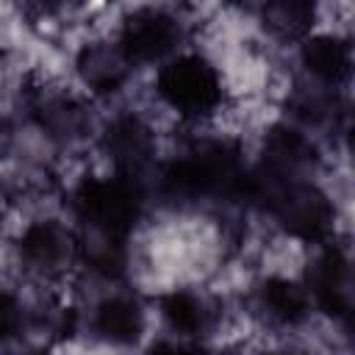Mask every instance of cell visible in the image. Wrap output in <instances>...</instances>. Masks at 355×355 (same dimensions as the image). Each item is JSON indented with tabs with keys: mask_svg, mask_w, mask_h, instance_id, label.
Masks as SVG:
<instances>
[{
	"mask_svg": "<svg viewBox=\"0 0 355 355\" xmlns=\"http://www.w3.org/2000/svg\"><path fill=\"white\" fill-rule=\"evenodd\" d=\"M158 191L172 202H247L250 169L227 139H197L178 158L155 166Z\"/></svg>",
	"mask_w": 355,
	"mask_h": 355,
	"instance_id": "obj_1",
	"label": "cell"
},
{
	"mask_svg": "<svg viewBox=\"0 0 355 355\" xmlns=\"http://www.w3.org/2000/svg\"><path fill=\"white\" fill-rule=\"evenodd\" d=\"M72 211L80 225L130 236L144 211V183L119 172L83 178L72 191Z\"/></svg>",
	"mask_w": 355,
	"mask_h": 355,
	"instance_id": "obj_2",
	"label": "cell"
},
{
	"mask_svg": "<svg viewBox=\"0 0 355 355\" xmlns=\"http://www.w3.org/2000/svg\"><path fill=\"white\" fill-rule=\"evenodd\" d=\"M155 94L183 119L211 116L225 100L219 69L194 53L172 55L164 61L155 75Z\"/></svg>",
	"mask_w": 355,
	"mask_h": 355,
	"instance_id": "obj_3",
	"label": "cell"
},
{
	"mask_svg": "<svg viewBox=\"0 0 355 355\" xmlns=\"http://www.w3.org/2000/svg\"><path fill=\"white\" fill-rule=\"evenodd\" d=\"M305 288L311 294V302L338 324L349 327L355 313V277L349 255L341 244L324 241L319 255L313 258L308 269Z\"/></svg>",
	"mask_w": 355,
	"mask_h": 355,
	"instance_id": "obj_4",
	"label": "cell"
},
{
	"mask_svg": "<svg viewBox=\"0 0 355 355\" xmlns=\"http://www.w3.org/2000/svg\"><path fill=\"white\" fill-rule=\"evenodd\" d=\"M116 42L133 64H158L172 58L180 47L183 25L164 6H139L122 19Z\"/></svg>",
	"mask_w": 355,
	"mask_h": 355,
	"instance_id": "obj_5",
	"label": "cell"
},
{
	"mask_svg": "<svg viewBox=\"0 0 355 355\" xmlns=\"http://www.w3.org/2000/svg\"><path fill=\"white\" fill-rule=\"evenodd\" d=\"M100 144L114 172L136 178L139 183H144V178L155 172V136L141 116L136 114L114 116Z\"/></svg>",
	"mask_w": 355,
	"mask_h": 355,
	"instance_id": "obj_6",
	"label": "cell"
},
{
	"mask_svg": "<svg viewBox=\"0 0 355 355\" xmlns=\"http://www.w3.org/2000/svg\"><path fill=\"white\" fill-rule=\"evenodd\" d=\"M19 261L42 277H58L69 269L75 258V230L55 219L31 222L19 236Z\"/></svg>",
	"mask_w": 355,
	"mask_h": 355,
	"instance_id": "obj_7",
	"label": "cell"
},
{
	"mask_svg": "<svg viewBox=\"0 0 355 355\" xmlns=\"http://www.w3.org/2000/svg\"><path fill=\"white\" fill-rule=\"evenodd\" d=\"M78 80L97 97L116 94L133 75V61L119 42H89L75 55Z\"/></svg>",
	"mask_w": 355,
	"mask_h": 355,
	"instance_id": "obj_8",
	"label": "cell"
},
{
	"mask_svg": "<svg viewBox=\"0 0 355 355\" xmlns=\"http://www.w3.org/2000/svg\"><path fill=\"white\" fill-rule=\"evenodd\" d=\"M316 161H319V150L300 125L277 122L266 130L263 158L258 164L261 169L280 178H308Z\"/></svg>",
	"mask_w": 355,
	"mask_h": 355,
	"instance_id": "obj_9",
	"label": "cell"
},
{
	"mask_svg": "<svg viewBox=\"0 0 355 355\" xmlns=\"http://www.w3.org/2000/svg\"><path fill=\"white\" fill-rule=\"evenodd\" d=\"M28 108H31V116L39 125V130H44V136H50L53 141L72 144L86 136L89 116H86L83 105L67 92L39 86L31 92Z\"/></svg>",
	"mask_w": 355,
	"mask_h": 355,
	"instance_id": "obj_10",
	"label": "cell"
},
{
	"mask_svg": "<svg viewBox=\"0 0 355 355\" xmlns=\"http://www.w3.org/2000/svg\"><path fill=\"white\" fill-rule=\"evenodd\" d=\"M311 294L305 283H297L283 275H269L255 288V308L263 322L275 327H297L311 313Z\"/></svg>",
	"mask_w": 355,
	"mask_h": 355,
	"instance_id": "obj_11",
	"label": "cell"
},
{
	"mask_svg": "<svg viewBox=\"0 0 355 355\" xmlns=\"http://www.w3.org/2000/svg\"><path fill=\"white\" fill-rule=\"evenodd\" d=\"M75 258L97 277L116 280L128 269V236L92 225L75 230Z\"/></svg>",
	"mask_w": 355,
	"mask_h": 355,
	"instance_id": "obj_12",
	"label": "cell"
},
{
	"mask_svg": "<svg viewBox=\"0 0 355 355\" xmlns=\"http://www.w3.org/2000/svg\"><path fill=\"white\" fill-rule=\"evenodd\" d=\"M158 313H161L164 324L169 327V333L178 336L183 344L205 336L216 316L214 302L205 294L191 291V288H172V291L161 294ZM189 347H194V344H189Z\"/></svg>",
	"mask_w": 355,
	"mask_h": 355,
	"instance_id": "obj_13",
	"label": "cell"
},
{
	"mask_svg": "<svg viewBox=\"0 0 355 355\" xmlns=\"http://www.w3.org/2000/svg\"><path fill=\"white\" fill-rule=\"evenodd\" d=\"M300 61L308 78L327 86H344L352 69V50L344 36L336 33H308L300 42Z\"/></svg>",
	"mask_w": 355,
	"mask_h": 355,
	"instance_id": "obj_14",
	"label": "cell"
},
{
	"mask_svg": "<svg viewBox=\"0 0 355 355\" xmlns=\"http://www.w3.org/2000/svg\"><path fill=\"white\" fill-rule=\"evenodd\" d=\"M288 114L297 119V125L305 128H322V125H338L347 116V105L338 94V86H327L322 80L305 78L297 80L294 89H288Z\"/></svg>",
	"mask_w": 355,
	"mask_h": 355,
	"instance_id": "obj_15",
	"label": "cell"
},
{
	"mask_svg": "<svg viewBox=\"0 0 355 355\" xmlns=\"http://www.w3.org/2000/svg\"><path fill=\"white\" fill-rule=\"evenodd\" d=\"M92 327L97 338L116 344V347H130L144 336V311L133 297L111 294L94 305Z\"/></svg>",
	"mask_w": 355,
	"mask_h": 355,
	"instance_id": "obj_16",
	"label": "cell"
},
{
	"mask_svg": "<svg viewBox=\"0 0 355 355\" xmlns=\"http://www.w3.org/2000/svg\"><path fill=\"white\" fill-rule=\"evenodd\" d=\"M319 0H263L261 22L280 42H302L313 33Z\"/></svg>",
	"mask_w": 355,
	"mask_h": 355,
	"instance_id": "obj_17",
	"label": "cell"
},
{
	"mask_svg": "<svg viewBox=\"0 0 355 355\" xmlns=\"http://www.w3.org/2000/svg\"><path fill=\"white\" fill-rule=\"evenodd\" d=\"M31 313L19 302V297L0 286V344H11L28 333Z\"/></svg>",
	"mask_w": 355,
	"mask_h": 355,
	"instance_id": "obj_18",
	"label": "cell"
},
{
	"mask_svg": "<svg viewBox=\"0 0 355 355\" xmlns=\"http://www.w3.org/2000/svg\"><path fill=\"white\" fill-rule=\"evenodd\" d=\"M47 11H58V8H67V6H83L89 0H39Z\"/></svg>",
	"mask_w": 355,
	"mask_h": 355,
	"instance_id": "obj_19",
	"label": "cell"
}]
</instances>
